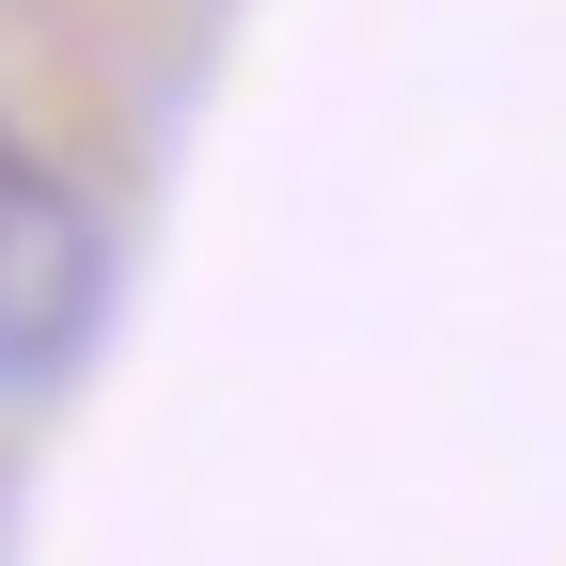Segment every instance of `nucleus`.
Listing matches in <instances>:
<instances>
[{"instance_id":"1","label":"nucleus","mask_w":566,"mask_h":566,"mask_svg":"<svg viewBox=\"0 0 566 566\" xmlns=\"http://www.w3.org/2000/svg\"><path fill=\"white\" fill-rule=\"evenodd\" d=\"M80 283H95L80 205H63V189H48V158L0 126V378H17V363H48V331L80 315Z\"/></svg>"}]
</instances>
